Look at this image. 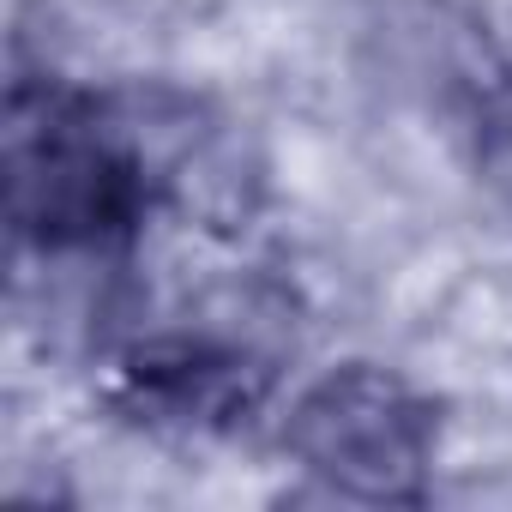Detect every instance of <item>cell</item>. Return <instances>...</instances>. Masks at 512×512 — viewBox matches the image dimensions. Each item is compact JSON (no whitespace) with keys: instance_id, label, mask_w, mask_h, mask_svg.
Masks as SVG:
<instances>
[{"instance_id":"2","label":"cell","mask_w":512,"mask_h":512,"mask_svg":"<svg viewBox=\"0 0 512 512\" xmlns=\"http://www.w3.org/2000/svg\"><path fill=\"white\" fill-rule=\"evenodd\" d=\"M284 446L308 476H320L350 500L416 506L428 494V464H434V410L404 374L350 362L320 374L290 404Z\"/></svg>"},{"instance_id":"3","label":"cell","mask_w":512,"mask_h":512,"mask_svg":"<svg viewBox=\"0 0 512 512\" xmlns=\"http://www.w3.org/2000/svg\"><path fill=\"white\" fill-rule=\"evenodd\" d=\"M272 392V368L211 338H145L109 362L103 398L157 434H229Z\"/></svg>"},{"instance_id":"1","label":"cell","mask_w":512,"mask_h":512,"mask_svg":"<svg viewBox=\"0 0 512 512\" xmlns=\"http://www.w3.org/2000/svg\"><path fill=\"white\" fill-rule=\"evenodd\" d=\"M157 169L103 97L55 79L7 91V217L43 253L133 241L157 199Z\"/></svg>"}]
</instances>
